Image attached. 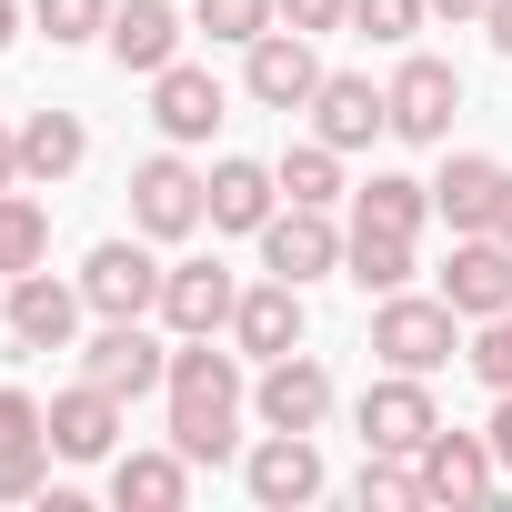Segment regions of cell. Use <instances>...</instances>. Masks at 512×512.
Instances as JSON below:
<instances>
[{
    "mask_svg": "<svg viewBox=\"0 0 512 512\" xmlns=\"http://www.w3.org/2000/svg\"><path fill=\"white\" fill-rule=\"evenodd\" d=\"M161 392H171V442H181L191 462H231V452H241V392H251V382H241V342L221 352L211 332H191V342L171 352V382H161Z\"/></svg>",
    "mask_w": 512,
    "mask_h": 512,
    "instance_id": "1",
    "label": "cell"
},
{
    "mask_svg": "<svg viewBox=\"0 0 512 512\" xmlns=\"http://www.w3.org/2000/svg\"><path fill=\"white\" fill-rule=\"evenodd\" d=\"M372 352H382V372H442V362L462 352V312H452L442 292H382Z\"/></svg>",
    "mask_w": 512,
    "mask_h": 512,
    "instance_id": "2",
    "label": "cell"
},
{
    "mask_svg": "<svg viewBox=\"0 0 512 512\" xmlns=\"http://www.w3.org/2000/svg\"><path fill=\"white\" fill-rule=\"evenodd\" d=\"M201 221H211V171H191L181 141L151 151V161L131 171V231H151V241H191Z\"/></svg>",
    "mask_w": 512,
    "mask_h": 512,
    "instance_id": "3",
    "label": "cell"
},
{
    "mask_svg": "<svg viewBox=\"0 0 512 512\" xmlns=\"http://www.w3.org/2000/svg\"><path fill=\"white\" fill-rule=\"evenodd\" d=\"M382 101H392V141L442 151V141H452V111H462V71H452V61H432V51H412V61L382 81Z\"/></svg>",
    "mask_w": 512,
    "mask_h": 512,
    "instance_id": "4",
    "label": "cell"
},
{
    "mask_svg": "<svg viewBox=\"0 0 512 512\" xmlns=\"http://www.w3.org/2000/svg\"><path fill=\"white\" fill-rule=\"evenodd\" d=\"M352 422H362V452H422V442L442 432L432 372H382V382L352 402Z\"/></svg>",
    "mask_w": 512,
    "mask_h": 512,
    "instance_id": "5",
    "label": "cell"
},
{
    "mask_svg": "<svg viewBox=\"0 0 512 512\" xmlns=\"http://www.w3.org/2000/svg\"><path fill=\"white\" fill-rule=\"evenodd\" d=\"M241 91L262 101V111H312V91H322V51H312V31L272 21L262 41L241 51Z\"/></svg>",
    "mask_w": 512,
    "mask_h": 512,
    "instance_id": "6",
    "label": "cell"
},
{
    "mask_svg": "<svg viewBox=\"0 0 512 512\" xmlns=\"http://www.w3.org/2000/svg\"><path fill=\"white\" fill-rule=\"evenodd\" d=\"M81 302H91L101 322H141V312H161L151 231H141V241H101V251H91V262H81Z\"/></svg>",
    "mask_w": 512,
    "mask_h": 512,
    "instance_id": "7",
    "label": "cell"
},
{
    "mask_svg": "<svg viewBox=\"0 0 512 512\" xmlns=\"http://www.w3.org/2000/svg\"><path fill=\"white\" fill-rule=\"evenodd\" d=\"M241 482H251V502H262V512H302V502H322V442L312 432H262V442H251L241 452Z\"/></svg>",
    "mask_w": 512,
    "mask_h": 512,
    "instance_id": "8",
    "label": "cell"
},
{
    "mask_svg": "<svg viewBox=\"0 0 512 512\" xmlns=\"http://www.w3.org/2000/svg\"><path fill=\"white\" fill-rule=\"evenodd\" d=\"M342 241L352 231H332V211H312V201H282L272 221H262V272H282V282H322V272H342Z\"/></svg>",
    "mask_w": 512,
    "mask_h": 512,
    "instance_id": "9",
    "label": "cell"
},
{
    "mask_svg": "<svg viewBox=\"0 0 512 512\" xmlns=\"http://www.w3.org/2000/svg\"><path fill=\"white\" fill-rule=\"evenodd\" d=\"M442 302H452L462 322H492V312H512V241H502V231H452Z\"/></svg>",
    "mask_w": 512,
    "mask_h": 512,
    "instance_id": "10",
    "label": "cell"
},
{
    "mask_svg": "<svg viewBox=\"0 0 512 512\" xmlns=\"http://www.w3.org/2000/svg\"><path fill=\"white\" fill-rule=\"evenodd\" d=\"M251 412H262V432H322L332 422V372L312 352H282V362H262V382H251Z\"/></svg>",
    "mask_w": 512,
    "mask_h": 512,
    "instance_id": "11",
    "label": "cell"
},
{
    "mask_svg": "<svg viewBox=\"0 0 512 512\" xmlns=\"http://www.w3.org/2000/svg\"><path fill=\"white\" fill-rule=\"evenodd\" d=\"M81 282H51V272H11V342L21 352H71L81 342Z\"/></svg>",
    "mask_w": 512,
    "mask_h": 512,
    "instance_id": "12",
    "label": "cell"
},
{
    "mask_svg": "<svg viewBox=\"0 0 512 512\" xmlns=\"http://www.w3.org/2000/svg\"><path fill=\"white\" fill-rule=\"evenodd\" d=\"M81 372L101 382V392H121V402H141V392H161L171 382V352L141 332V322H101L91 342H81Z\"/></svg>",
    "mask_w": 512,
    "mask_h": 512,
    "instance_id": "13",
    "label": "cell"
},
{
    "mask_svg": "<svg viewBox=\"0 0 512 512\" xmlns=\"http://www.w3.org/2000/svg\"><path fill=\"white\" fill-rule=\"evenodd\" d=\"M422 502H492V482H502V462H492V432H432L422 452Z\"/></svg>",
    "mask_w": 512,
    "mask_h": 512,
    "instance_id": "14",
    "label": "cell"
},
{
    "mask_svg": "<svg viewBox=\"0 0 512 512\" xmlns=\"http://www.w3.org/2000/svg\"><path fill=\"white\" fill-rule=\"evenodd\" d=\"M51 452L61 462H111L121 452V392H101L91 372L71 392H51Z\"/></svg>",
    "mask_w": 512,
    "mask_h": 512,
    "instance_id": "15",
    "label": "cell"
},
{
    "mask_svg": "<svg viewBox=\"0 0 512 512\" xmlns=\"http://www.w3.org/2000/svg\"><path fill=\"white\" fill-rule=\"evenodd\" d=\"M302 282H251L241 292V312H231V342H241V362H282V352H302Z\"/></svg>",
    "mask_w": 512,
    "mask_h": 512,
    "instance_id": "16",
    "label": "cell"
},
{
    "mask_svg": "<svg viewBox=\"0 0 512 512\" xmlns=\"http://www.w3.org/2000/svg\"><path fill=\"white\" fill-rule=\"evenodd\" d=\"M231 312H241V282L221 272V262H171L161 272V322L191 342V332H231Z\"/></svg>",
    "mask_w": 512,
    "mask_h": 512,
    "instance_id": "17",
    "label": "cell"
},
{
    "mask_svg": "<svg viewBox=\"0 0 512 512\" xmlns=\"http://www.w3.org/2000/svg\"><path fill=\"white\" fill-rule=\"evenodd\" d=\"M181 31H191V21L171 11V0H121L111 31H101V51H111L121 71H141V81H151V71H171V61H181Z\"/></svg>",
    "mask_w": 512,
    "mask_h": 512,
    "instance_id": "18",
    "label": "cell"
},
{
    "mask_svg": "<svg viewBox=\"0 0 512 512\" xmlns=\"http://www.w3.org/2000/svg\"><path fill=\"white\" fill-rule=\"evenodd\" d=\"M312 131H322L332 151H362V141L392 131V101H382L362 71H322V91H312Z\"/></svg>",
    "mask_w": 512,
    "mask_h": 512,
    "instance_id": "19",
    "label": "cell"
},
{
    "mask_svg": "<svg viewBox=\"0 0 512 512\" xmlns=\"http://www.w3.org/2000/svg\"><path fill=\"white\" fill-rule=\"evenodd\" d=\"M151 121H161V141H211V121H221V81L201 71V61H171V71H151Z\"/></svg>",
    "mask_w": 512,
    "mask_h": 512,
    "instance_id": "20",
    "label": "cell"
},
{
    "mask_svg": "<svg viewBox=\"0 0 512 512\" xmlns=\"http://www.w3.org/2000/svg\"><path fill=\"white\" fill-rule=\"evenodd\" d=\"M111 502L121 512H181L191 502V452H111Z\"/></svg>",
    "mask_w": 512,
    "mask_h": 512,
    "instance_id": "21",
    "label": "cell"
},
{
    "mask_svg": "<svg viewBox=\"0 0 512 512\" xmlns=\"http://www.w3.org/2000/svg\"><path fill=\"white\" fill-rule=\"evenodd\" d=\"M272 211H282V171L272 161H211V231H251L262 241Z\"/></svg>",
    "mask_w": 512,
    "mask_h": 512,
    "instance_id": "22",
    "label": "cell"
},
{
    "mask_svg": "<svg viewBox=\"0 0 512 512\" xmlns=\"http://www.w3.org/2000/svg\"><path fill=\"white\" fill-rule=\"evenodd\" d=\"M492 201H502V161H482V151H452V161L432 171V211H442L452 231H492Z\"/></svg>",
    "mask_w": 512,
    "mask_h": 512,
    "instance_id": "23",
    "label": "cell"
},
{
    "mask_svg": "<svg viewBox=\"0 0 512 512\" xmlns=\"http://www.w3.org/2000/svg\"><path fill=\"white\" fill-rule=\"evenodd\" d=\"M81 161H91L81 111H31V121H21V181H71Z\"/></svg>",
    "mask_w": 512,
    "mask_h": 512,
    "instance_id": "24",
    "label": "cell"
},
{
    "mask_svg": "<svg viewBox=\"0 0 512 512\" xmlns=\"http://www.w3.org/2000/svg\"><path fill=\"white\" fill-rule=\"evenodd\" d=\"M352 221H362V231H402V241H412V231L432 221V181H412V171H372V181L352 191Z\"/></svg>",
    "mask_w": 512,
    "mask_h": 512,
    "instance_id": "25",
    "label": "cell"
},
{
    "mask_svg": "<svg viewBox=\"0 0 512 512\" xmlns=\"http://www.w3.org/2000/svg\"><path fill=\"white\" fill-rule=\"evenodd\" d=\"M342 272H352L372 302H382V292H412V241H402V231H362V221H352V241H342Z\"/></svg>",
    "mask_w": 512,
    "mask_h": 512,
    "instance_id": "26",
    "label": "cell"
},
{
    "mask_svg": "<svg viewBox=\"0 0 512 512\" xmlns=\"http://www.w3.org/2000/svg\"><path fill=\"white\" fill-rule=\"evenodd\" d=\"M272 171H282V201H312V211H332V201H342V151H332L322 131H312V141H292Z\"/></svg>",
    "mask_w": 512,
    "mask_h": 512,
    "instance_id": "27",
    "label": "cell"
},
{
    "mask_svg": "<svg viewBox=\"0 0 512 512\" xmlns=\"http://www.w3.org/2000/svg\"><path fill=\"white\" fill-rule=\"evenodd\" d=\"M352 502H362V512H422V462H412V452H362Z\"/></svg>",
    "mask_w": 512,
    "mask_h": 512,
    "instance_id": "28",
    "label": "cell"
},
{
    "mask_svg": "<svg viewBox=\"0 0 512 512\" xmlns=\"http://www.w3.org/2000/svg\"><path fill=\"white\" fill-rule=\"evenodd\" d=\"M41 251H51V211L31 191H0V272H41Z\"/></svg>",
    "mask_w": 512,
    "mask_h": 512,
    "instance_id": "29",
    "label": "cell"
},
{
    "mask_svg": "<svg viewBox=\"0 0 512 512\" xmlns=\"http://www.w3.org/2000/svg\"><path fill=\"white\" fill-rule=\"evenodd\" d=\"M111 11H121V0H31V31H41L51 51H71V41H101Z\"/></svg>",
    "mask_w": 512,
    "mask_h": 512,
    "instance_id": "30",
    "label": "cell"
},
{
    "mask_svg": "<svg viewBox=\"0 0 512 512\" xmlns=\"http://www.w3.org/2000/svg\"><path fill=\"white\" fill-rule=\"evenodd\" d=\"M272 21H282L272 0H191V31H211V41H231V51H251Z\"/></svg>",
    "mask_w": 512,
    "mask_h": 512,
    "instance_id": "31",
    "label": "cell"
},
{
    "mask_svg": "<svg viewBox=\"0 0 512 512\" xmlns=\"http://www.w3.org/2000/svg\"><path fill=\"white\" fill-rule=\"evenodd\" d=\"M41 492H51V432L0 442V502H41Z\"/></svg>",
    "mask_w": 512,
    "mask_h": 512,
    "instance_id": "32",
    "label": "cell"
},
{
    "mask_svg": "<svg viewBox=\"0 0 512 512\" xmlns=\"http://www.w3.org/2000/svg\"><path fill=\"white\" fill-rule=\"evenodd\" d=\"M422 21H432V0H352V31H362V41H382V51H402Z\"/></svg>",
    "mask_w": 512,
    "mask_h": 512,
    "instance_id": "33",
    "label": "cell"
},
{
    "mask_svg": "<svg viewBox=\"0 0 512 512\" xmlns=\"http://www.w3.org/2000/svg\"><path fill=\"white\" fill-rule=\"evenodd\" d=\"M272 11H282L292 31H312V41H322V31H342V21H352V0H272Z\"/></svg>",
    "mask_w": 512,
    "mask_h": 512,
    "instance_id": "34",
    "label": "cell"
},
{
    "mask_svg": "<svg viewBox=\"0 0 512 512\" xmlns=\"http://www.w3.org/2000/svg\"><path fill=\"white\" fill-rule=\"evenodd\" d=\"M21 432H51V412H41L21 382H0V442H21Z\"/></svg>",
    "mask_w": 512,
    "mask_h": 512,
    "instance_id": "35",
    "label": "cell"
},
{
    "mask_svg": "<svg viewBox=\"0 0 512 512\" xmlns=\"http://www.w3.org/2000/svg\"><path fill=\"white\" fill-rule=\"evenodd\" d=\"M482 432H492V462L512 472V392H492V422H482Z\"/></svg>",
    "mask_w": 512,
    "mask_h": 512,
    "instance_id": "36",
    "label": "cell"
},
{
    "mask_svg": "<svg viewBox=\"0 0 512 512\" xmlns=\"http://www.w3.org/2000/svg\"><path fill=\"white\" fill-rule=\"evenodd\" d=\"M482 31H492V51L512 61V0H492V11H482Z\"/></svg>",
    "mask_w": 512,
    "mask_h": 512,
    "instance_id": "37",
    "label": "cell"
},
{
    "mask_svg": "<svg viewBox=\"0 0 512 512\" xmlns=\"http://www.w3.org/2000/svg\"><path fill=\"white\" fill-rule=\"evenodd\" d=\"M492 0H432V21H482Z\"/></svg>",
    "mask_w": 512,
    "mask_h": 512,
    "instance_id": "38",
    "label": "cell"
},
{
    "mask_svg": "<svg viewBox=\"0 0 512 512\" xmlns=\"http://www.w3.org/2000/svg\"><path fill=\"white\" fill-rule=\"evenodd\" d=\"M21 181V131H0V191Z\"/></svg>",
    "mask_w": 512,
    "mask_h": 512,
    "instance_id": "39",
    "label": "cell"
},
{
    "mask_svg": "<svg viewBox=\"0 0 512 512\" xmlns=\"http://www.w3.org/2000/svg\"><path fill=\"white\" fill-rule=\"evenodd\" d=\"M492 231L512 241V171H502V201H492Z\"/></svg>",
    "mask_w": 512,
    "mask_h": 512,
    "instance_id": "40",
    "label": "cell"
},
{
    "mask_svg": "<svg viewBox=\"0 0 512 512\" xmlns=\"http://www.w3.org/2000/svg\"><path fill=\"white\" fill-rule=\"evenodd\" d=\"M21 41V0H0V51H11Z\"/></svg>",
    "mask_w": 512,
    "mask_h": 512,
    "instance_id": "41",
    "label": "cell"
},
{
    "mask_svg": "<svg viewBox=\"0 0 512 512\" xmlns=\"http://www.w3.org/2000/svg\"><path fill=\"white\" fill-rule=\"evenodd\" d=\"M502 322H512V312H502Z\"/></svg>",
    "mask_w": 512,
    "mask_h": 512,
    "instance_id": "42",
    "label": "cell"
}]
</instances>
